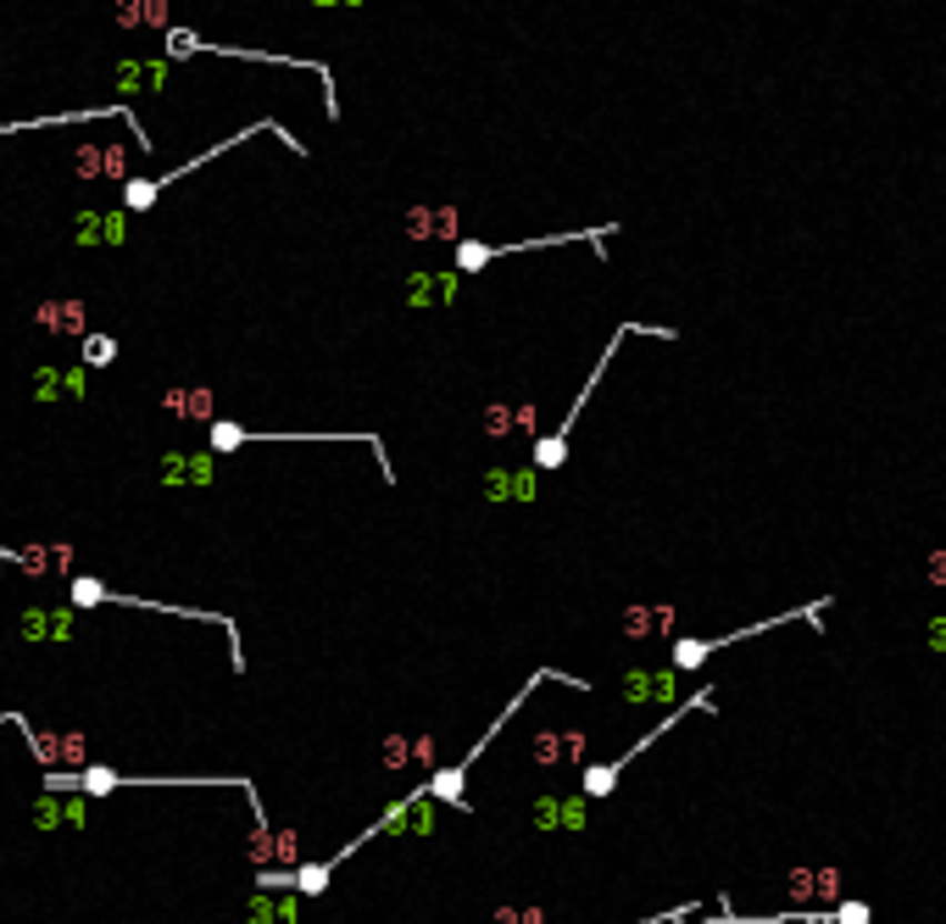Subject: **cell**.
<instances>
[{
	"label": "cell",
	"instance_id": "6da1fadb",
	"mask_svg": "<svg viewBox=\"0 0 946 924\" xmlns=\"http://www.w3.org/2000/svg\"><path fill=\"white\" fill-rule=\"evenodd\" d=\"M68 607L73 613H90V607H140V613H168V619H195V624H218L229 630V663L234 674H245V652H240V624L229 613H212V607H190V602H145V596H129V591H112L90 574H68Z\"/></svg>",
	"mask_w": 946,
	"mask_h": 924
},
{
	"label": "cell",
	"instance_id": "7a4b0ae2",
	"mask_svg": "<svg viewBox=\"0 0 946 924\" xmlns=\"http://www.w3.org/2000/svg\"><path fill=\"white\" fill-rule=\"evenodd\" d=\"M273 440H284V445H312V440L368 445L373 462H379V474H384V485H395V469H390V456H384V440L368 434V429H245V423H234V418H218V423L207 429V451H212V456L240 451V445H273Z\"/></svg>",
	"mask_w": 946,
	"mask_h": 924
},
{
	"label": "cell",
	"instance_id": "3957f363",
	"mask_svg": "<svg viewBox=\"0 0 946 924\" xmlns=\"http://www.w3.org/2000/svg\"><path fill=\"white\" fill-rule=\"evenodd\" d=\"M256 134H273V140H284V145H290L295 157H306V145H301V140H295V134H290L284 123H273V118H256V123H245V129H234L229 140H218V145H207L201 157H190V162H179V168H168V173H151V179H129V184H123V212H129V218H134V212H151L162 190H173L179 179H190V173H201L207 162H218V157H229L234 145H245V140H256Z\"/></svg>",
	"mask_w": 946,
	"mask_h": 924
},
{
	"label": "cell",
	"instance_id": "277c9868",
	"mask_svg": "<svg viewBox=\"0 0 946 924\" xmlns=\"http://www.w3.org/2000/svg\"><path fill=\"white\" fill-rule=\"evenodd\" d=\"M630 334H657V340H680L674 329H663V323H618L613 334H607V351L596 356V368H591V379H585V390L574 395V406H568V418L552 429V434H541L535 440V462H530V469L535 474H552V469H563V462H568V445H574V429H580V418H585V401L596 395V384H602V373L613 368V356H618V345L630 340Z\"/></svg>",
	"mask_w": 946,
	"mask_h": 924
},
{
	"label": "cell",
	"instance_id": "5b68a950",
	"mask_svg": "<svg viewBox=\"0 0 946 924\" xmlns=\"http://www.w3.org/2000/svg\"><path fill=\"white\" fill-rule=\"evenodd\" d=\"M824 613H829V596H818V602H802V607H791V613H774V619H757V624H741V630H724V635H674V652H668V674H696L707 657H718L724 646H741V641H752V635H768V630H785V624H824Z\"/></svg>",
	"mask_w": 946,
	"mask_h": 924
},
{
	"label": "cell",
	"instance_id": "8992f818",
	"mask_svg": "<svg viewBox=\"0 0 946 924\" xmlns=\"http://www.w3.org/2000/svg\"><path fill=\"white\" fill-rule=\"evenodd\" d=\"M613 234H618V223L568 229V234H541V240H513V245H491V240H473V234H462V240L451 245V273H456V279H473V273L496 268L502 257H519V251H546V245H591L596 257H607V240H613Z\"/></svg>",
	"mask_w": 946,
	"mask_h": 924
},
{
	"label": "cell",
	"instance_id": "52a82bcc",
	"mask_svg": "<svg viewBox=\"0 0 946 924\" xmlns=\"http://www.w3.org/2000/svg\"><path fill=\"white\" fill-rule=\"evenodd\" d=\"M179 57H229V62H268V68H312L318 84H323V118H340V96H334V73L329 62H312V57H279V51H245V46H212L201 40L195 29H168V62Z\"/></svg>",
	"mask_w": 946,
	"mask_h": 924
},
{
	"label": "cell",
	"instance_id": "ba28073f",
	"mask_svg": "<svg viewBox=\"0 0 946 924\" xmlns=\"http://www.w3.org/2000/svg\"><path fill=\"white\" fill-rule=\"evenodd\" d=\"M713 707H718V702H713V685H696V691H691V696H685V702H680L674 713H663V719H657V724H652V730H646V735H641L635 746H624V752H618V757H607V763H585L580 796H585V802H602V796H613L618 774H624V769H630V763H635V757H641V752H646L652 741L674 735V724H680L685 713H713Z\"/></svg>",
	"mask_w": 946,
	"mask_h": 924
},
{
	"label": "cell",
	"instance_id": "9c48e42d",
	"mask_svg": "<svg viewBox=\"0 0 946 924\" xmlns=\"http://www.w3.org/2000/svg\"><path fill=\"white\" fill-rule=\"evenodd\" d=\"M129 123L134 129V140H140V157H151V134L140 129V112L134 107H123V101H112V107H79V112H40V118H7L0 123V140L7 134H34V129H68V123Z\"/></svg>",
	"mask_w": 946,
	"mask_h": 924
},
{
	"label": "cell",
	"instance_id": "30bf717a",
	"mask_svg": "<svg viewBox=\"0 0 946 924\" xmlns=\"http://www.w3.org/2000/svg\"><path fill=\"white\" fill-rule=\"evenodd\" d=\"M79 613L68 607V602H29L23 613H18V635L29 641V646H68V641H79Z\"/></svg>",
	"mask_w": 946,
	"mask_h": 924
},
{
	"label": "cell",
	"instance_id": "8fae6325",
	"mask_svg": "<svg viewBox=\"0 0 946 924\" xmlns=\"http://www.w3.org/2000/svg\"><path fill=\"white\" fill-rule=\"evenodd\" d=\"M157 485L162 491H207V485H218V456L212 451H162Z\"/></svg>",
	"mask_w": 946,
	"mask_h": 924
},
{
	"label": "cell",
	"instance_id": "7c38bea8",
	"mask_svg": "<svg viewBox=\"0 0 946 924\" xmlns=\"http://www.w3.org/2000/svg\"><path fill=\"white\" fill-rule=\"evenodd\" d=\"M406 240L417 245H456L462 240V218L451 201H417L406 207Z\"/></svg>",
	"mask_w": 946,
	"mask_h": 924
},
{
	"label": "cell",
	"instance_id": "4fadbf2b",
	"mask_svg": "<svg viewBox=\"0 0 946 924\" xmlns=\"http://www.w3.org/2000/svg\"><path fill=\"white\" fill-rule=\"evenodd\" d=\"M134 240V218L123 207H84L73 218V245H129Z\"/></svg>",
	"mask_w": 946,
	"mask_h": 924
},
{
	"label": "cell",
	"instance_id": "5bb4252c",
	"mask_svg": "<svg viewBox=\"0 0 946 924\" xmlns=\"http://www.w3.org/2000/svg\"><path fill=\"white\" fill-rule=\"evenodd\" d=\"M173 62L168 57H151V62H118L112 68V84H118V96H123V107L134 101V96H162V90H173Z\"/></svg>",
	"mask_w": 946,
	"mask_h": 924
},
{
	"label": "cell",
	"instance_id": "9a60e30c",
	"mask_svg": "<svg viewBox=\"0 0 946 924\" xmlns=\"http://www.w3.org/2000/svg\"><path fill=\"white\" fill-rule=\"evenodd\" d=\"M73 179H107V184H129L134 179V157L129 145H79L73 151Z\"/></svg>",
	"mask_w": 946,
	"mask_h": 924
},
{
	"label": "cell",
	"instance_id": "2e32d148",
	"mask_svg": "<svg viewBox=\"0 0 946 924\" xmlns=\"http://www.w3.org/2000/svg\"><path fill=\"white\" fill-rule=\"evenodd\" d=\"M480 496H485L491 508H530V502L541 496V474H535V469H485Z\"/></svg>",
	"mask_w": 946,
	"mask_h": 924
},
{
	"label": "cell",
	"instance_id": "e0dca14e",
	"mask_svg": "<svg viewBox=\"0 0 946 924\" xmlns=\"http://www.w3.org/2000/svg\"><path fill=\"white\" fill-rule=\"evenodd\" d=\"M162 412L179 418V423H207V429L223 418L212 384H168V390H162Z\"/></svg>",
	"mask_w": 946,
	"mask_h": 924
},
{
	"label": "cell",
	"instance_id": "ac0fdd59",
	"mask_svg": "<svg viewBox=\"0 0 946 924\" xmlns=\"http://www.w3.org/2000/svg\"><path fill=\"white\" fill-rule=\"evenodd\" d=\"M585 813H591V802L580 791H546L530 807V818H535L541 835H552V830H585Z\"/></svg>",
	"mask_w": 946,
	"mask_h": 924
},
{
	"label": "cell",
	"instance_id": "d6986e66",
	"mask_svg": "<svg viewBox=\"0 0 946 924\" xmlns=\"http://www.w3.org/2000/svg\"><path fill=\"white\" fill-rule=\"evenodd\" d=\"M34 323H40V329H51V334H73V340H84V334H90V301H84V295H51V301H40V307H34Z\"/></svg>",
	"mask_w": 946,
	"mask_h": 924
},
{
	"label": "cell",
	"instance_id": "ffe728a7",
	"mask_svg": "<svg viewBox=\"0 0 946 924\" xmlns=\"http://www.w3.org/2000/svg\"><path fill=\"white\" fill-rule=\"evenodd\" d=\"M585 746H591L585 730H535L530 752L541 769H574V763H585Z\"/></svg>",
	"mask_w": 946,
	"mask_h": 924
},
{
	"label": "cell",
	"instance_id": "44dd1931",
	"mask_svg": "<svg viewBox=\"0 0 946 924\" xmlns=\"http://www.w3.org/2000/svg\"><path fill=\"white\" fill-rule=\"evenodd\" d=\"M456 290H462V279L445 268V273H429V268H417V273H406V307L412 312H429V307H451L456 301Z\"/></svg>",
	"mask_w": 946,
	"mask_h": 924
},
{
	"label": "cell",
	"instance_id": "7402d4cb",
	"mask_svg": "<svg viewBox=\"0 0 946 924\" xmlns=\"http://www.w3.org/2000/svg\"><path fill=\"white\" fill-rule=\"evenodd\" d=\"M90 395V373L73 362V368H34V401L51 406V401H84Z\"/></svg>",
	"mask_w": 946,
	"mask_h": 924
},
{
	"label": "cell",
	"instance_id": "603a6c76",
	"mask_svg": "<svg viewBox=\"0 0 946 924\" xmlns=\"http://www.w3.org/2000/svg\"><path fill=\"white\" fill-rule=\"evenodd\" d=\"M84 818H90V796H46L40 791V802L29 807V824L46 830V835L51 830H79Z\"/></svg>",
	"mask_w": 946,
	"mask_h": 924
},
{
	"label": "cell",
	"instance_id": "cb8c5ba5",
	"mask_svg": "<svg viewBox=\"0 0 946 924\" xmlns=\"http://www.w3.org/2000/svg\"><path fill=\"white\" fill-rule=\"evenodd\" d=\"M245 924H301V896L284 891V896H268V891H251V907H245Z\"/></svg>",
	"mask_w": 946,
	"mask_h": 924
},
{
	"label": "cell",
	"instance_id": "d4e9b609",
	"mask_svg": "<svg viewBox=\"0 0 946 924\" xmlns=\"http://www.w3.org/2000/svg\"><path fill=\"white\" fill-rule=\"evenodd\" d=\"M791 891L818 902V907H835L841 902V874L835 868H802V874H791Z\"/></svg>",
	"mask_w": 946,
	"mask_h": 924
},
{
	"label": "cell",
	"instance_id": "484cf974",
	"mask_svg": "<svg viewBox=\"0 0 946 924\" xmlns=\"http://www.w3.org/2000/svg\"><path fill=\"white\" fill-rule=\"evenodd\" d=\"M118 356H123L118 334H101V329H90V334L79 340V368H84V373H101V368H112Z\"/></svg>",
	"mask_w": 946,
	"mask_h": 924
},
{
	"label": "cell",
	"instance_id": "4316f807",
	"mask_svg": "<svg viewBox=\"0 0 946 924\" xmlns=\"http://www.w3.org/2000/svg\"><path fill=\"white\" fill-rule=\"evenodd\" d=\"M624 696L630 702H674V674H624Z\"/></svg>",
	"mask_w": 946,
	"mask_h": 924
},
{
	"label": "cell",
	"instance_id": "83f0119b",
	"mask_svg": "<svg viewBox=\"0 0 946 924\" xmlns=\"http://www.w3.org/2000/svg\"><path fill=\"white\" fill-rule=\"evenodd\" d=\"M118 18H123V29H173L162 0H118Z\"/></svg>",
	"mask_w": 946,
	"mask_h": 924
},
{
	"label": "cell",
	"instance_id": "f1b7e54d",
	"mask_svg": "<svg viewBox=\"0 0 946 924\" xmlns=\"http://www.w3.org/2000/svg\"><path fill=\"white\" fill-rule=\"evenodd\" d=\"M618 624H624V635H657V630L674 624V613H668V607H652V602H635Z\"/></svg>",
	"mask_w": 946,
	"mask_h": 924
},
{
	"label": "cell",
	"instance_id": "f546056e",
	"mask_svg": "<svg viewBox=\"0 0 946 924\" xmlns=\"http://www.w3.org/2000/svg\"><path fill=\"white\" fill-rule=\"evenodd\" d=\"M485 434L491 440H513L519 434V406L513 401H491L485 406Z\"/></svg>",
	"mask_w": 946,
	"mask_h": 924
},
{
	"label": "cell",
	"instance_id": "4dcf8cb0",
	"mask_svg": "<svg viewBox=\"0 0 946 924\" xmlns=\"http://www.w3.org/2000/svg\"><path fill=\"white\" fill-rule=\"evenodd\" d=\"M829 924H874V907L857 902V896H841V902L829 907Z\"/></svg>",
	"mask_w": 946,
	"mask_h": 924
},
{
	"label": "cell",
	"instance_id": "1f68e13d",
	"mask_svg": "<svg viewBox=\"0 0 946 924\" xmlns=\"http://www.w3.org/2000/svg\"><path fill=\"white\" fill-rule=\"evenodd\" d=\"M491 924H546V907H496Z\"/></svg>",
	"mask_w": 946,
	"mask_h": 924
},
{
	"label": "cell",
	"instance_id": "d6a6232c",
	"mask_svg": "<svg viewBox=\"0 0 946 924\" xmlns=\"http://www.w3.org/2000/svg\"><path fill=\"white\" fill-rule=\"evenodd\" d=\"M412 824H401V830H412V835H434V802H412V813H406Z\"/></svg>",
	"mask_w": 946,
	"mask_h": 924
},
{
	"label": "cell",
	"instance_id": "836d02e7",
	"mask_svg": "<svg viewBox=\"0 0 946 924\" xmlns=\"http://www.w3.org/2000/svg\"><path fill=\"white\" fill-rule=\"evenodd\" d=\"M685 913H702V902H680V907H668V913H646V918H635V924H685Z\"/></svg>",
	"mask_w": 946,
	"mask_h": 924
},
{
	"label": "cell",
	"instance_id": "e575fe53",
	"mask_svg": "<svg viewBox=\"0 0 946 924\" xmlns=\"http://www.w3.org/2000/svg\"><path fill=\"white\" fill-rule=\"evenodd\" d=\"M541 412L530 406V401H519V434H530V440H541V423H535Z\"/></svg>",
	"mask_w": 946,
	"mask_h": 924
},
{
	"label": "cell",
	"instance_id": "d590c367",
	"mask_svg": "<svg viewBox=\"0 0 946 924\" xmlns=\"http://www.w3.org/2000/svg\"><path fill=\"white\" fill-rule=\"evenodd\" d=\"M0 724H12V730H29V719H23V713H0Z\"/></svg>",
	"mask_w": 946,
	"mask_h": 924
}]
</instances>
